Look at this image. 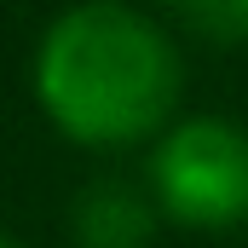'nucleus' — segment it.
Returning a JSON list of instances; mask_svg holds the SVG:
<instances>
[{
    "label": "nucleus",
    "instance_id": "1",
    "mask_svg": "<svg viewBox=\"0 0 248 248\" xmlns=\"http://www.w3.org/2000/svg\"><path fill=\"white\" fill-rule=\"evenodd\" d=\"M35 104L81 150L150 144L179 116V29L133 0H75L35 41Z\"/></svg>",
    "mask_w": 248,
    "mask_h": 248
},
{
    "label": "nucleus",
    "instance_id": "2",
    "mask_svg": "<svg viewBox=\"0 0 248 248\" xmlns=\"http://www.w3.org/2000/svg\"><path fill=\"white\" fill-rule=\"evenodd\" d=\"M144 185L185 231L248 225V127L231 116H173L150 139Z\"/></svg>",
    "mask_w": 248,
    "mask_h": 248
},
{
    "label": "nucleus",
    "instance_id": "3",
    "mask_svg": "<svg viewBox=\"0 0 248 248\" xmlns=\"http://www.w3.org/2000/svg\"><path fill=\"white\" fill-rule=\"evenodd\" d=\"M156 196L133 179H93L69 208V237L75 248H150L156 237Z\"/></svg>",
    "mask_w": 248,
    "mask_h": 248
},
{
    "label": "nucleus",
    "instance_id": "4",
    "mask_svg": "<svg viewBox=\"0 0 248 248\" xmlns=\"http://www.w3.org/2000/svg\"><path fill=\"white\" fill-rule=\"evenodd\" d=\"M162 12L202 46H248V0H162Z\"/></svg>",
    "mask_w": 248,
    "mask_h": 248
},
{
    "label": "nucleus",
    "instance_id": "5",
    "mask_svg": "<svg viewBox=\"0 0 248 248\" xmlns=\"http://www.w3.org/2000/svg\"><path fill=\"white\" fill-rule=\"evenodd\" d=\"M0 248H23V243H17V237H6V231H0Z\"/></svg>",
    "mask_w": 248,
    "mask_h": 248
}]
</instances>
